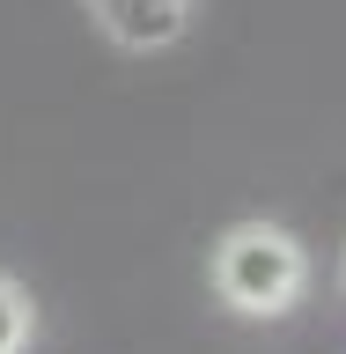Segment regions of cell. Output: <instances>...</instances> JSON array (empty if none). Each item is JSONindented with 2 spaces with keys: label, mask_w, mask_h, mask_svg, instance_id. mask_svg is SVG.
Returning <instances> with one entry per match:
<instances>
[{
  "label": "cell",
  "mask_w": 346,
  "mask_h": 354,
  "mask_svg": "<svg viewBox=\"0 0 346 354\" xmlns=\"http://www.w3.org/2000/svg\"><path fill=\"white\" fill-rule=\"evenodd\" d=\"M302 281H309V251L273 221H243L214 251V288L236 317H287L302 303Z\"/></svg>",
  "instance_id": "obj_1"
},
{
  "label": "cell",
  "mask_w": 346,
  "mask_h": 354,
  "mask_svg": "<svg viewBox=\"0 0 346 354\" xmlns=\"http://www.w3.org/2000/svg\"><path fill=\"white\" fill-rule=\"evenodd\" d=\"M88 15L133 52H162V44H177L192 30L199 0H88Z\"/></svg>",
  "instance_id": "obj_2"
},
{
  "label": "cell",
  "mask_w": 346,
  "mask_h": 354,
  "mask_svg": "<svg viewBox=\"0 0 346 354\" xmlns=\"http://www.w3.org/2000/svg\"><path fill=\"white\" fill-rule=\"evenodd\" d=\"M30 325H37L30 295H22V288L0 273V354H22V347H30Z\"/></svg>",
  "instance_id": "obj_3"
}]
</instances>
